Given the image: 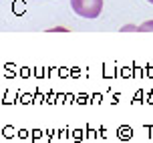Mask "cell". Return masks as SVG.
I'll list each match as a JSON object with an SVG mask.
<instances>
[{"instance_id":"cell-2","label":"cell","mask_w":153,"mask_h":143,"mask_svg":"<svg viewBox=\"0 0 153 143\" xmlns=\"http://www.w3.org/2000/svg\"><path fill=\"white\" fill-rule=\"evenodd\" d=\"M123 30H139V32H151V30H153V20H147V22H143L141 26H137V28H135V26H125Z\"/></svg>"},{"instance_id":"cell-3","label":"cell","mask_w":153,"mask_h":143,"mask_svg":"<svg viewBox=\"0 0 153 143\" xmlns=\"http://www.w3.org/2000/svg\"><path fill=\"white\" fill-rule=\"evenodd\" d=\"M147 2H149V4H153V0H147Z\"/></svg>"},{"instance_id":"cell-1","label":"cell","mask_w":153,"mask_h":143,"mask_svg":"<svg viewBox=\"0 0 153 143\" xmlns=\"http://www.w3.org/2000/svg\"><path fill=\"white\" fill-rule=\"evenodd\" d=\"M71 6L81 18H97L103 12V0H71Z\"/></svg>"}]
</instances>
